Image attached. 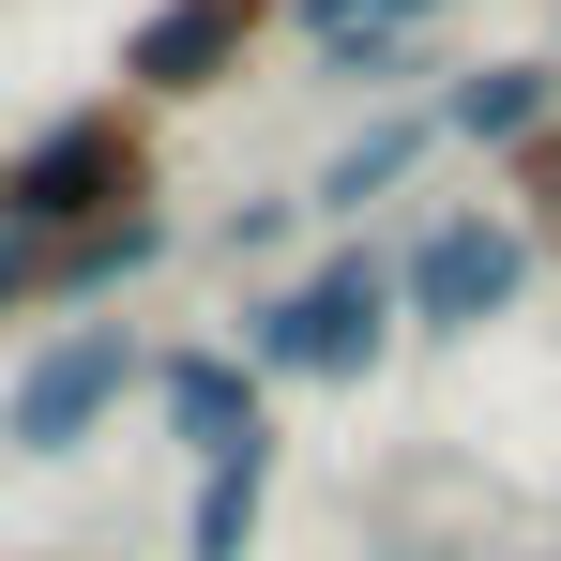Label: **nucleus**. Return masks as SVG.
Masks as SVG:
<instances>
[{"instance_id":"f257e3e1","label":"nucleus","mask_w":561,"mask_h":561,"mask_svg":"<svg viewBox=\"0 0 561 561\" xmlns=\"http://www.w3.org/2000/svg\"><path fill=\"white\" fill-rule=\"evenodd\" d=\"M243 365L274 379V394H365L394 350H410V288H394V243H334V259H304V274L243 288Z\"/></svg>"},{"instance_id":"f03ea898","label":"nucleus","mask_w":561,"mask_h":561,"mask_svg":"<svg viewBox=\"0 0 561 561\" xmlns=\"http://www.w3.org/2000/svg\"><path fill=\"white\" fill-rule=\"evenodd\" d=\"M122 213H168V137H152L137 92L46 106V122L0 152V228H31V243H92Z\"/></svg>"},{"instance_id":"7ed1b4c3","label":"nucleus","mask_w":561,"mask_h":561,"mask_svg":"<svg viewBox=\"0 0 561 561\" xmlns=\"http://www.w3.org/2000/svg\"><path fill=\"white\" fill-rule=\"evenodd\" d=\"M152 365H168V334H137V319H46V350L0 379V456H31V470L92 456L106 425L152 394Z\"/></svg>"},{"instance_id":"20e7f679","label":"nucleus","mask_w":561,"mask_h":561,"mask_svg":"<svg viewBox=\"0 0 561 561\" xmlns=\"http://www.w3.org/2000/svg\"><path fill=\"white\" fill-rule=\"evenodd\" d=\"M547 274V243L516 228V213H425L410 243H394V288H410V334L425 350H470L485 319H516Z\"/></svg>"},{"instance_id":"39448f33","label":"nucleus","mask_w":561,"mask_h":561,"mask_svg":"<svg viewBox=\"0 0 561 561\" xmlns=\"http://www.w3.org/2000/svg\"><path fill=\"white\" fill-rule=\"evenodd\" d=\"M274 31H288V0H152V15L122 31V92L137 106H213Z\"/></svg>"},{"instance_id":"423d86ee","label":"nucleus","mask_w":561,"mask_h":561,"mask_svg":"<svg viewBox=\"0 0 561 561\" xmlns=\"http://www.w3.org/2000/svg\"><path fill=\"white\" fill-rule=\"evenodd\" d=\"M152 425H168L183 470L259 456V440H274V379L243 365V334H168V365H152Z\"/></svg>"},{"instance_id":"0eeeda50","label":"nucleus","mask_w":561,"mask_h":561,"mask_svg":"<svg viewBox=\"0 0 561 561\" xmlns=\"http://www.w3.org/2000/svg\"><path fill=\"white\" fill-rule=\"evenodd\" d=\"M440 152H456L440 92H425V106H379V122H350V137H334V152L304 168V213H319V228H365L379 197H410L425 168H440Z\"/></svg>"},{"instance_id":"6e6552de","label":"nucleus","mask_w":561,"mask_h":561,"mask_svg":"<svg viewBox=\"0 0 561 561\" xmlns=\"http://www.w3.org/2000/svg\"><path fill=\"white\" fill-rule=\"evenodd\" d=\"M440 15H456V0H288L304 77H334V92H394V77L440 46Z\"/></svg>"},{"instance_id":"1a4fd4ad","label":"nucleus","mask_w":561,"mask_h":561,"mask_svg":"<svg viewBox=\"0 0 561 561\" xmlns=\"http://www.w3.org/2000/svg\"><path fill=\"white\" fill-rule=\"evenodd\" d=\"M440 122H456V152H501V168H516V152L561 122V61H547V46L456 61V77H440Z\"/></svg>"},{"instance_id":"9d476101","label":"nucleus","mask_w":561,"mask_h":561,"mask_svg":"<svg viewBox=\"0 0 561 561\" xmlns=\"http://www.w3.org/2000/svg\"><path fill=\"white\" fill-rule=\"evenodd\" d=\"M274 485H288V425L259 440V456L183 470V561H259L274 547Z\"/></svg>"},{"instance_id":"9b49d317","label":"nucleus","mask_w":561,"mask_h":561,"mask_svg":"<svg viewBox=\"0 0 561 561\" xmlns=\"http://www.w3.org/2000/svg\"><path fill=\"white\" fill-rule=\"evenodd\" d=\"M304 228H319V213H304V183H288V197H228V213H213V259H243V274L274 288V259L304 243Z\"/></svg>"},{"instance_id":"f8f14e48","label":"nucleus","mask_w":561,"mask_h":561,"mask_svg":"<svg viewBox=\"0 0 561 561\" xmlns=\"http://www.w3.org/2000/svg\"><path fill=\"white\" fill-rule=\"evenodd\" d=\"M15 319H61V243H31V228H0V334Z\"/></svg>"},{"instance_id":"ddd939ff","label":"nucleus","mask_w":561,"mask_h":561,"mask_svg":"<svg viewBox=\"0 0 561 561\" xmlns=\"http://www.w3.org/2000/svg\"><path fill=\"white\" fill-rule=\"evenodd\" d=\"M501 183H516V228L547 243V228H561V122L531 137V152H516V168H501Z\"/></svg>"},{"instance_id":"4468645a","label":"nucleus","mask_w":561,"mask_h":561,"mask_svg":"<svg viewBox=\"0 0 561 561\" xmlns=\"http://www.w3.org/2000/svg\"><path fill=\"white\" fill-rule=\"evenodd\" d=\"M379 561H470V547H440V531H425V547H379Z\"/></svg>"},{"instance_id":"2eb2a0df","label":"nucleus","mask_w":561,"mask_h":561,"mask_svg":"<svg viewBox=\"0 0 561 561\" xmlns=\"http://www.w3.org/2000/svg\"><path fill=\"white\" fill-rule=\"evenodd\" d=\"M547 561H561V547H547Z\"/></svg>"}]
</instances>
